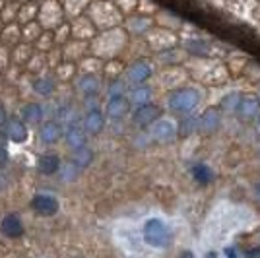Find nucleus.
<instances>
[{
    "mask_svg": "<svg viewBox=\"0 0 260 258\" xmlns=\"http://www.w3.org/2000/svg\"><path fill=\"white\" fill-rule=\"evenodd\" d=\"M198 103H200V93L194 87H181L167 97V105L177 115L192 113L198 107Z\"/></svg>",
    "mask_w": 260,
    "mask_h": 258,
    "instance_id": "1",
    "label": "nucleus"
},
{
    "mask_svg": "<svg viewBox=\"0 0 260 258\" xmlns=\"http://www.w3.org/2000/svg\"><path fill=\"white\" fill-rule=\"evenodd\" d=\"M144 241L153 248H165L171 243V231L165 225V221L152 217L144 223Z\"/></svg>",
    "mask_w": 260,
    "mask_h": 258,
    "instance_id": "2",
    "label": "nucleus"
},
{
    "mask_svg": "<svg viewBox=\"0 0 260 258\" xmlns=\"http://www.w3.org/2000/svg\"><path fill=\"white\" fill-rule=\"evenodd\" d=\"M157 118H161V109L157 107V105H153V103L138 105L136 111L132 113V120L138 126H152Z\"/></svg>",
    "mask_w": 260,
    "mask_h": 258,
    "instance_id": "3",
    "label": "nucleus"
},
{
    "mask_svg": "<svg viewBox=\"0 0 260 258\" xmlns=\"http://www.w3.org/2000/svg\"><path fill=\"white\" fill-rule=\"evenodd\" d=\"M235 115L245 120L258 117L260 115V99L254 95H241L239 97V103L235 107Z\"/></svg>",
    "mask_w": 260,
    "mask_h": 258,
    "instance_id": "4",
    "label": "nucleus"
},
{
    "mask_svg": "<svg viewBox=\"0 0 260 258\" xmlns=\"http://www.w3.org/2000/svg\"><path fill=\"white\" fill-rule=\"evenodd\" d=\"M31 208L41 215H54L58 212V200L51 194H35L31 198Z\"/></svg>",
    "mask_w": 260,
    "mask_h": 258,
    "instance_id": "5",
    "label": "nucleus"
},
{
    "mask_svg": "<svg viewBox=\"0 0 260 258\" xmlns=\"http://www.w3.org/2000/svg\"><path fill=\"white\" fill-rule=\"evenodd\" d=\"M196 124H198V130L202 134H212L221 124V113L217 109H208V111L202 113V117L196 118Z\"/></svg>",
    "mask_w": 260,
    "mask_h": 258,
    "instance_id": "6",
    "label": "nucleus"
},
{
    "mask_svg": "<svg viewBox=\"0 0 260 258\" xmlns=\"http://www.w3.org/2000/svg\"><path fill=\"white\" fill-rule=\"evenodd\" d=\"M177 134V128L171 120L167 118H157L155 122L152 124V136L155 140L159 142H171Z\"/></svg>",
    "mask_w": 260,
    "mask_h": 258,
    "instance_id": "7",
    "label": "nucleus"
},
{
    "mask_svg": "<svg viewBox=\"0 0 260 258\" xmlns=\"http://www.w3.org/2000/svg\"><path fill=\"white\" fill-rule=\"evenodd\" d=\"M0 233L8 239H16L23 233V225H22V219L18 217L16 214H8L2 217L0 221Z\"/></svg>",
    "mask_w": 260,
    "mask_h": 258,
    "instance_id": "8",
    "label": "nucleus"
},
{
    "mask_svg": "<svg viewBox=\"0 0 260 258\" xmlns=\"http://www.w3.org/2000/svg\"><path fill=\"white\" fill-rule=\"evenodd\" d=\"M152 76V66L150 62H146V60H138V62H134V64L130 66L128 70V82L130 84H134V86H142L148 78Z\"/></svg>",
    "mask_w": 260,
    "mask_h": 258,
    "instance_id": "9",
    "label": "nucleus"
},
{
    "mask_svg": "<svg viewBox=\"0 0 260 258\" xmlns=\"http://www.w3.org/2000/svg\"><path fill=\"white\" fill-rule=\"evenodd\" d=\"M105 128V117L99 109H89L87 115L84 117V130L89 134H99Z\"/></svg>",
    "mask_w": 260,
    "mask_h": 258,
    "instance_id": "10",
    "label": "nucleus"
},
{
    "mask_svg": "<svg viewBox=\"0 0 260 258\" xmlns=\"http://www.w3.org/2000/svg\"><path fill=\"white\" fill-rule=\"evenodd\" d=\"M128 99L124 95H115L109 99L107 103V115L109 118H115V120H119L122 118L126 113H128Z\"/></svg>",
    "mask_w": 260,
    "mask_h": 258,
    "instance_id": "11",
    "label": "nucleus"
},
{
    "mask_svg": "<svg viewBox=\"0 0 260 258\" xmlns=\"http://www.w3.org/2000/svg\"><path fill=\"white\" fill-rule=\"evenodd\" d=\"M60 136H62V128H60V124L54 122V120H47V122H43V124L39 126V138H41V142H45V144H54V142H58Z\"/></svg>",
    "mask_w": 260,
    "mask_h": 258,
    "instance_id": "12",
    "label": "nucleus"
},
{
    "mask_svg": "<svg viewBox=\"0 0 260 258\" xmlns=\"http://www.w3.org/2000/svg\"><path fill=\"white\" fill-rule=\"evenodd\" d=\"M64 136H66V144H68L72 150H78V148H84V146H86L84 128H80L76 122H70V124H68Z\"/></svg>",
    "mask_w": 260,
    "mask_h": 258,
    "instance_id": "13",
    "label": "nucleus"
},
{
    "mask_svg": "<svg viewBox=\"0 0 260 258\" xmlns=\"http://www.w3.org/2000/svg\"><path fill=\"white\" fill-rule=\"evenodd\" d=\"M37 169L43 173V175H54V173L60 171V159L58 155L54 153H43L37 162Z\"/></svg>",
    "mask_w": 260,
    "mask_h": 258,
    "instance_id": "14",
    "label": "nucleus"
},
{
    "mask_svg": "<svg viewBox=\"0 0 260 258\" xmlns=\"http://www.w3.org/2000/svg\"><path fill=\"white\" fill-rule=\"evenodd\" d=\"M6 134L12 142L16 144H23L27 140V126L23 124L22 120H10L8 126H6Z\"/></svg>",
    "mask_w": 260,
    "mask_h": 258,
    "instance_id": "15",
    "label": "nucleus"
},
{
    "mask_svg": "<svg viewBox=\"0 0 260 258\" xmlns=\"http://www.w3.org/2000/svg\"><path fill=\"white\" fill-rule=\"evenodd\" d=\"M190 175H192V179H194L196 183H200V184H210L216 179L214 171H212L208 165H204V163L192 165V167H190Z\"/></svg>",
    "mask_w": 260,
    "mask_h": 258,
    "instance_id": "16",
    "label": "nucleus"
},
{
    "mask_svg": "<svg viewBox=\"0 0 260 258\" xmlns=\"http://www.w3.org/2000/svg\"><path fill=\"white\" fill-rule=\"evenodd\" d=\"M93 162V150H89L87 146L84 148H78L74 150V155H72V165L76 169H87Z\"/></svg>",
    "mask_w": 260,
    "mask_h": 258,
    "instance_id": "17",
    "label": "nucleus"
},
{
    "mask_svg": "<svg viewBox=\"0 0 260 258\" xmlns=\"http://www.w3.org/2000/svg\"><path fill=\"white\" fill-rule=\"evenodd\" d=\"M78 89L84 93V95H93L98 93L99 89V80L95 76H82L78 80Z\"/></svg>",
    "mask_w": 260,
    "mask_h": 258,
    "instance_id": "18",
    "label": "nucleus"
},
{
    "mask_svg": "<svg viewBox=\"0 0 260 258\" xmlns=\"http://www.w3.org/2000/svg\"><path fill=\"white\" fill-rule=\"evenodd\" d=\"M22 117L25 122H41L43 120V107L41 105H37V103H29V105H25L22 111Z\"/></svg>",
    "mask_w": 260,
    "mask_h": 258,
    "instance_id": "19",
    "label": "nucleus"
},
{
    "mask_svg": "<svg viewBox=\"0 0 260 258\" xmlns=\"http://www.w3.org/2000/svg\"><path fill=\"white\" fill-rule=\"evenodd\" d=\"M150 97H152V89L144 86H136L130 91V103H134L136 107L144 105V103H150Z\"/></svg>",
    "mask_w": 260,
    "mask_h": 258,
    "instance_id": "20",
    "label": "nucleus"
},
{
    "mask_svg": "<svg viewBox=\"0 0 260 258\" xmlns=\"http://www.w3.org/2000/svg\"><path fill=\"white\" fill-rule=\"evenodd\" d=\"M33 91L35 93H39V95H51L54 91V82L51 80V78H47V76H43V78H37L35 82H33Z\"/></svg>",
    "mask_w": 260,
    "mask_h": 258,
    "instance_id": "21",
    "label": "nucleus"
},
{
    "mask_svg": "<svg viewBox=\"0 0 260 258\" xmlns=\"http://www.w3.org/2000/svg\"><path fill=\"white\" fill-rule=\"evenodd\" d=\"M239 97H241L239 91H231V93H228V95L221 99V111H223V113H235V107H237V103H239Z\"/></svg>",
    "mask_w": 260,
    "mask_h": 258,
    "instance_id": "22",
    "label": "nucleus"
},
{
    "mask_svg": "<svg viewBox=\"0 0 260 258\" xmlns=\"http://www.w3.org/2000/svg\"><path fill=\"white\" fill-rule=\"evenodd\" d=\"M186 49L190 51L192 54H206L208 53V45L206 43H202V41H188L186 43Z\"/></svg>",
    "mask_w": 260,
    "mask_h": 258,
    "instance_id": "23",
    "label": "nucleus"
},
{
    "mask_svg": "<svg viewBox=\"0 0 260 258\" xmlns=\"http://www.w3.org/2000/svg\"><path fill=\"white\" fill-rule=\"evenodd\" d=\"M76 173H78V169L74 167V165H68V167H64V169H62L60 177H62L64 181H72V179L76 177Z\"/></svg>",
    "mask_w": 260,
    "mask_h": 258,
    "instance_id": "24",
    "label": "nucleus"
},
{
    "mask_svg": "<svg viewBox=\"0 0 260 258\" xmlns=\"http://www.w3.org/2000/svg\"><path fill=\"white\" fill-rule=\"evenodd\" d=\"M120 91H122V84H120V82H115L113 86L109 87V95H111V97H115V95H122Z\"/></svg>",
    "mask_w": 260,
    "mask_h": 258,
    "instance_id": "25",
    "label": "nucleus"
},
{
    "mask_svg": "<svg viewBox=\"0 0 260 258\" xmlns=\"http://www.w3.org/2000/svg\"><path fill=\"white\" fill-rule=\"evenodd\" d=\"M6 120H8V117H6V111H4V107L0 105V126H2Z\"/></svg>",
    "mask_w": 260,
    "mask_h": 258,
    "instance_id": "26",
    "label": "nucleus"
},
{
    "mask_svg": "<svg viewBox=\"0 0 260 258\" xmlns=\"http://www.w3.org/2000/svg\"><path fill=\"white\" fill-rule=\"evenodd\" d=\"M8 159V151L6 148H0V162H6Z\"/></svg>",
    "mask_w": 260,
    "mask_h": 258,
    "instance_id": "27",
    "label": "nucleus"
},
{
    "mask_svg": "<svg viewBox=\"0 0 260 258\" xmlns=\"http://www.w3.org/2000/svg\"><path fill=\"white\" fill-rule=\"evenodd\" d=\"M225 254H228V258H237V254H235V250H233V248H228V250H225Z\"/></svg>",
    "mask_w": 260,
    "mask_h": 258,
    "instance_id": "28",
    "label": "nucleus"
},
{
    "mask_svg": "<svg viewBox=\"0 0 260 258\" xmlns=\"http://www.w3.org/2000/svg\"><path fill=\"white\" fill-rule=\"evenodd\" d=\"M183 258H194V254H192V252H188V250H184Z\"/></svg>",
    "mask_w": 260,
    "mask_h": 258,
    "instance_id": "29",
    "label": "nucleus"
},
{
    "mask_svg": "<svg viewBox=\"0 0 260 258\" xmlns=\"http://www.w3.org/2000/svg\"><path fill=\"white\" fill-rule=\"evenodd\" d=\"M254 190H256V194L260 196V183H256V186H254Z\"/></svg>",
    "mask_w": 260,
    "mask_h": 258,
    "instance_id": "30",
    "label": "nucleus"
},
{
    "mask_svg": "<svg viewBox=\"0 0 260 258\" xmlns=\"http://www.w3.org/2000/svg\"><path fill=\"white\" fill-rule=\"evenodd\" d=\"M258 124H260V115H258Z\"/></svg>",
    "mask_w": 260,
    "mask_h": 258,
    "instance_id": "31",
    "label": "nucleus"
},
{
    "mask_svg": "<svg viewBox=\"0 0 260 258\" xmlns=\"http://www.w3.org/2000/svg\"><path fill=\"white\" fill-rule=\"evenodd\" d=\"M258 93H260V87H258Z\"/></svg>",
    "mask_w": 260,
    "mask_h": 258,
    "instance_id": "32",
    "label": "nucleus"
},
{
    "mask_svg": "<svg viewBox=\"0 0 260 258\" xmlns=\"http://www.w3.org/2000/svg\"><path fill=\"white\" fill-rule=\"evenodd\" d=\"M258 153H260V150H258Z\"/></svg>",
    "mask_w": 260,
    "mask_h": 258,
    "instance_id": "33",
    "label": "nucleus"
}]
</instances>
